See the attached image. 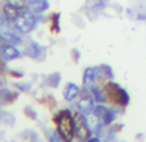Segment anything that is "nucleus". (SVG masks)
Instances as JSON below:
<instances>
[{
  "label": "nucleus",
  "instance_id": "23",
  "mask_svg": "<svg viewBox=\"0 0 146 142\" xmlns=\"http://www.w3.org/2000/svg\"><path fill=\"white\" fill-rule=\"evenodd\" d=\"M6 76H9V77L14 79V80H20V79L25 77V73L20 71V70H13V68H8V73H6Z\"/></svg>",
  "mask_w": 146,
  "mask_h": 142
},
{
  "label": "nucleus",
  "instance_id": "10",
  "mask_svg": "<svg viewBox=\"0 0 146 142\" xmlns=\"http://www.w3.org/2000/svg\"><path fill=\"white\" fill-rule=\"evenodd\" d=\"M113 68L107 63H100L96 65V84L104 85L106 82L113 80Z\"/></svg>",
  "mask_w": 146,
  "mask_h": 142
},
{
  "label": "nucleus",
  "instance_id": "18",
  "mask_svg": "<svg viewBox=\"0 0 146 142\" xmlns=\"http://www.w3.org/2000/svg\"><path fill=\"white\" fill-rule=\"evenodd\" d=\"M61 73H51L45 77V86H50V88H58L61 84Z\"/></svg>",
  "mask_w": 146,
  "mask_h": 142
},
{
  "label": "nucleus",
  "instance_id": "31",
  "mask_svg": "<svg viewBox=\"0 0 146 142\" xmlns=\"http://www.w3.org/2000/svg\"><path fill=\"white\" fill-rule=\"evenodd\" d=\"M5 86V82H3V79H2V76H0V91H2V88Z\"/></svg>",
  "mask_w": 146,
  "mask_h": 142
},
{
  "label": "nucleus",
  "instance_id": "15",
  "mask_svg": "<svg viewBox=\"0 0 146 142\" xmlns=\"http://www.w3.org/2000/svg\"><path fill=\"white\" fill-rule=\"evenodd\" d=\"M2 11H3V14H5V17H6V20L8 22H14V20L17 19V17L20 16V12L23 11V9H20V8H17V6H14V5H9V3H2Z\"/></svg>",
  "mask_w": 146,
  "mask_h": 142
},
{
  "label": "nucleus",
  "instance_id": "33",
  "mask_svg": "<svg viewBox=\"0 0 146 142\" xmlns=\"http://www.w3.org/2000/svg\"><path fill=\"white\" fill-rule=\"evenodd\" d=\"M27 2V5H28V3H31V2H34V0H25Z\"/></svg>",
  "mask_w": 146,
  "mask_h": 142
},
{
  "label": "nucleus",
  "instance_id": "32",
  "mask_svg": "<svg viewBox=\"0 0 146 142\" xmlns=\"http://www.w3.org/2000/svg\"><path fill=\"white\" fill-rule=\"evenodd\" d=\"M2 117H3V110H2V107H0V120H2Z\"/></svg>",
  "mask_w": 146,
  "mask_h": 142
},
{
  "label": "nucleus",
  "instance_id": "35",
  "mask_svg": "<svg viewBox=\"0 0 146 142\" xmlns=\"http://www.w3.org/2000/svg\"><path fill=\"white\" fill-rule=\"evenodd\" d=\"M0 45H2V40H0Z\"/></svg>",
  "mask_w": 146,
  "mask_h": 142
},
{
  "label": "nucleus",
  "instance_id": "26",
  "mask_svg": "<svg viewBox=\"0 0 146 142\" xmlns=\"http://www.w3.org/2000/svg\"><path fill=\"white\" fill-rule=\"evenodd\" d=\"M48 142H65V141L62 139V137L58 134V131L54 130L53 133H50V134H48Z\"/></svg>",
  "mask_w": 146,
  "mask_h": 142
},
{
  "label": "nucleus",
  "instance_id": "34",
  "mask_svg": "<svg viewBox=\"0 0 146 142\" xmlns=\"http://www.w3.org/2000/svg\"><path fill=\"white\" fill-rule=\"evenodd\" d=\"M30 142H37V139H31Z\"/></svg>",
  "mask_w": 146,
  "mask_h": 142
},
{
  "label": "nucleus",
  "instance_id": "1",
  "mask_svg": "<svg viewBox=\"0 0 146 142\" xmlns=\"http://www.w3.org/2000/svg\"><path fill=\"white\" fill-rule=\"evenodd\" d=\"M51 122L54 125V130L65 142L75 141V119L73 111L70 108H61L51 117Z\"/></svg>",
  "mask_w": 146,
  "mask_h": 142
},
{
  "label": "nucleus",
  "instance_id": "14",
  "mask_svg": "<svg viewBox=\"0 0 146 142\" xmlns=\"http://www.w3.org/2000/svg\"><path fill=\"white\" fill-rule=\"evenodd\" d=\"M27 9L34 14H45L50 9V2L48 0H34L27 5Z\"/></svg>",
  "mask_w": 146,
  "mask_h": 142
},
{
  "label": "nucleus",
  "instance_id": "4",
  "mask_svg": "<svg viewBox=\"0 0 146 142\" xmlns=\"http://www.w3.org/2000/svg\"><path fill=\"white\" fill-rule=\"evenodd\" d=\"M73 119H75V139L79 142H84L86 139H89L92 136V131L86 122V114L82 111H79L78 108H73Z\"/></svg>",
  "mask_w": 146,
  "mask_h": 142
},
{
  "label": "nucleus",
  "instance_id": "28",
  "mask_svg": "<svg viewBox=\"0 0 146 142\" xmlns=\"http://www.w3.org/2000/svg\"><path fill=\"white\" fill-rule=\"evenodd\" d=\"M70 57H72V60H73V62H78L79 59H81V54H79V50H75V48H73V50L70 51Z\"/></svg>",
  "mask_w": 146,
  "mask_h": 142
},
{
  "label": "nucleus",
  "instance_id": "21",
  "mask_svg": "<svg viewBox=\"0 0 146 142\" xmlns=\"http://www.w3.org/2000/svg\"><path fill=\"white\" fill-rule=\"evenodd\" d=\"M23 116H25L27 119H30V120H37V111L31 105L23 107Z\"/></svg>",
  "mask_w": 146,
  "mask_h": 142
},
{
  "label": "nucleus",
  "instance_id": "5",
  "mask_svg": "<svg viewBox=\"0 0 146 142\" xmlns=\"http://www.w3.org/2000/svg\"><path fill=\"white\" fill-rule=\"evenodd\" d=\"M0 40H2V43H11L16 45V46H20V45L25 43L23 34H20L11 22L0 26Z\"/></svg>",
  "mask_w": 146,
  "mask_h": 142
},
{
  "label": "nucleus",
  "instance_id": "13",
  "mask_svg": "<svg viewBox=\"0 0 146 142\" xmlns=\"http://www.w3.org/2000/svg\"><path fill=\"white\" fill-rule=\"evenodd\" d=\"M82 88H92L96 84V67H86L82 71Z\"/></svg>",
  "mask_w": 146,
  "mask_h": 142
},
{
  "label": "nucleus",
  "instance_id": "3",
  "mask_svg": "<svg viewBox=\"0 0 146 142\" xmlns=\"http://www.w3.org/2000/svg\"><path fill=\"white\" fill-rule=\"evenodd\" d=\"M40 22H47V17L44 14H34V12H31L25 8L20 12V16L13 22V25L16 26V29L19 31L20 34L28 36V34H31L37 28V25H39Z\"/></svg>",
  "mask_w": 146,
  "mask_h": 142
},
{
  "label": "nucleus",
  "instance_id": "8",
  "mask_svg": "<svg viewBox=\"0 0 146 142\" xmlns=\"http://www.w3.org/2000/svg\"><path fill=\"white\" fill-rule=\"evenodd\" d=\"M23 56V50H20L19 46L11 43H2L0 45V57L8 63V62L17 60Z\"/></svg>",
  "mask_w": 146,
  "mask_h": 142
},
{
  "label": "nucleus",
  "instance_id": "27",
  "mask_svg": "<svg viewBox=\"0 0 146 142\" xmlns=\"http://www.w3.org/2000/svg\"><path fill=\"white\" fill-rule=\"evenodd\" d=\"M106 5H107V0H96V3L93 5V11H103Z\"/></svg>",
  "mask_w": 146,
  "mask_h": 142
},
{
  "label": "nucleus",
  "instance_id": "20",
  "mask_svg": "<svg viewBox=\"0 0 146 142\" xmlns=\"http://www.w3.org/2000/svg\"><path fill=\"white\" fill-rule=\"evenodd\" d=\"M39 102L42 103V105L47 107L48 110H54V108H56V105H58V102H56V99H54V96H51V94H47V96H44V98H40Z\"/></svg>",
  "mask_w": 146,
  "mask_h": 142
},
{
  "label": "nucleus",
  "instance_id": "30",
  "mask_svg": "<svg viewBox=\"0 0 146 142\" xmlns=\"http://www.w3.org/2000/svg\"><path fill=\"white\" fill-rule=\"evenodd\" d=\"M5 23H8V20H6L5 14H3V11H2V6H0V26H3Z\"/></svg>",
  "mask_w": 146,
  "mask_h": 142
},
{
  "label": "nucleus",
  "instance_id": "16",
  "mask_svg": "<svg viewBox=\"0 0 146 142\" xmlns=\"http://www.w3.org/2000/svg\"><path fill=\"white\" fill-rule=\"evenodd\" d=\"M47 25L51 34L61 33V12H51L50 16H47Z\"/></svg>",
  "mask_w": 146,
  "mask_h": 142
},
{
  "label": "nucleus",
  "instance_id": "9",
  "mask_svg": "<svg viewBox=\"0 0 146 142\" xmlns=\"http://www.w3.org/2000/svg\"><path fill=\"white\" fill-rule=\"evenodd\" d=\"M81 91H82V85H78L76 82H67L64 85V90H62V98L67 102H76Z\"/></svg>",
  "mask_w": 146,
  "mask_h": 142
},
{
  "label": "nucleus",
  "instance_id": "12",
  "mask_svg": "<svg viewBox=\"0 0 146 142\" xmlns=\"http://www.w3.org/2000/svg\"><path fill=\"white\" fill-rule=\"evenodd\" d=\"M20 93L16 88H8V86H3L2 91H0V107H8L11 103H14L19 99Z\"/></svg>",
  "mask_w": 146,
  "mask_h": 142
},
{
  "label": "nucleus",
  "instance_id": "29",
  "mask_svg": "<svg viewBox=\"0 0 146 142\" xmlns=\"http://www.w3.org/2000/svg\"><path fill=\"white\" fill-rule=\"evenodd\" d=\"M84 142H101V136H98V134H92V136H90L89 139H86Z\"/></svg>",
  "mask_w": 146,
  "mask_h": 142
},
{
  "label": "nucleus",
  "instance_id": "24",
  "mask_svg": "<svg viewBox=\"0 0 146 142\" xmlns=\"http://www.w3.org/2000/svg\"><path fill=\"white\" fill-rule=\"evenodd\" d=\"M123 127H124L123 124H115V122H113L110 127H107V128H109V134H110V136H115L117 133H120V131L123 130Z\"/></svg>",
  "mask_w": 146,
  "mask_h": 142
},
{
  "label": "nucleus",
  "instance_id": "2",
  "mask_svg": "<svg viewBox=\"0 0 146 142\" xmlns=\"http://www.w3.org/2000/svg\"><path fill=\"white\" fill-rule=\"evenodd\" d=\"M104 93L107 98V103L112 107H115L118 113H123L126 110V107L131 103V94L127 93L126 88H123L118 82L109 80L103 85Z\"/></svg>",
  "mask_w": 146,
  "mask_h": 142
},
{
  "label": "nucleus",
  "instance_id": "17",
  "mask_svg": "<svg viewBox=\"0 0 146 142\" xmlns=\"http://www.w3.org/2000/svg\"><path fill=\"white\" fill-rule=\"evenodd\" d=\"M117 117H118V110L115 108V107L109 105V108H107L106 113H104V116L101 117V120H103V124L106 127H110L117 120Z\"/></svg>",
  "mask_w": 146,
  "mask_h": 142
},
{
  "label": "nucleus",
  "instance_id": "19",
  "mask_svg": "<svg viewBox=\"0 0 146 142\" xmlns=\"http://www.w3.org/2000/svg\"><path fill=\"white\" fill-rule=\"evenodd\" d=\"M13 88H16L19 93H31L33 86L30 82H20V80H14L13 82Z\"/></svg>",
  "mask_w": 146,
  "mask_h": 142
},
{
  "label": "nucleus",
  "instance_id": "11",
  "mask_svg": "<svg viewBox=\"0 0 146 142\" xmlns=\"http://www.w3.org/2000/svg\"><path fill=\"white\" fill-rule=\"evenodd\" d=\"M86 122H87V125L90 128V131H92V134H98V136H101L103 130H104V124L101 120V117L98 116V114H95L93 111H90L86 114Z\"/></svg>",
  "mask_w": 146,
  "mask_h": 142
},
{
  "label": "nucleus",
  "instance_id": "7",
  "mask_svg": "<svg viewBox=\"0 0 146 142\" xmlns=\"http://www.w3.org/2000/svg\"><path fill=\"white\" fill-rule=\"evenodd\" d=\"M23 56L33 59V60H44L45 59V48L36 40H30L23 46Z\"/></svg>",
  "mask_w": 146,
  "mask_h": 142
},
{
  "label": "nucleus",
  "instance_id": "22",
  "mask_svg": "<svg viewBox=\"0 0 146 142\" xmlns=\"http://www.w3.org/2000/svg\"><path fill=\"white\" fill-rule=\"evenodd\" d=\"M2 122H3V124H6V125H9V127H13V125L16 124V117H14V114L9 113V111H3Z\"/></svg>",
  "mask_w": 146,
  "mask_h": 142
},
{
  "label": "nucleus",
  "instance_id": "6",
  "mask_svg": "<svg viewBox=\"0 0 146 142\" xmlns=\"http://www.w3.org/2000/svg\"><path fill=\"white\" fill-rule=\"evenodd\" d=\"M75 103H76V108H78L79 111L87 114L90 111H93V108H95V105H96V100H95L92 91H90L89 88H82L81 94H79V98L76 99Z\"/></svg>",
  "mask_w": 146,
  "mask_h": 142
},
{
  "label": "nucleus",
  "instance_id": "25",
  "mask_svg": "<svg viewBox=\"0 0 146 142\" xmlns=\"http://www.w3.org/2000/svg\"><path fill=\"white\" fill-rule=\"evenodd\" d=\"M5 2L9 3V5L17 6V8H20V9H25L27 8V2H25V0H5Z\"/></svg>",
  "mask_w": 146,
  "mask_h": 142
}]
</instances>
